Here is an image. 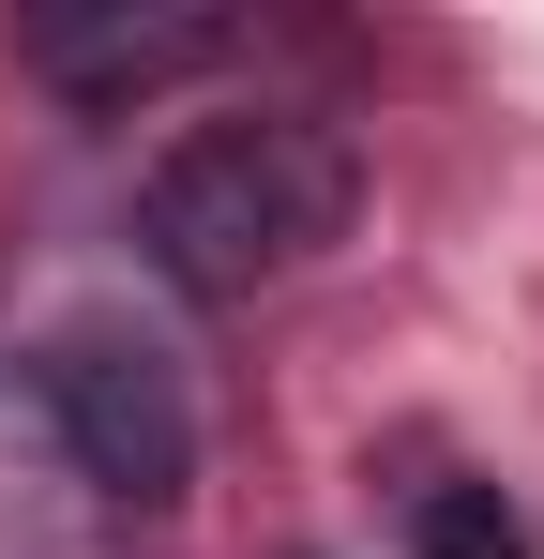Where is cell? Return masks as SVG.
Here are the masks:
<instances>
[{"label":"cell","mask_w":544,"mask_h":559,"mask_svg":"<svg viewBox=\"0 0 544 559\" xmlns=\"http://www.w3.org/2000/svg\"><path fill=\"white\" fill-rule=\"evenodd\" d=\"M348 212H363V152L333 106H227V121H181L137 167V242L197 302L287 287L318 242H348Z\"/></svg>","instance_id":"cell-1"},{"label":"cell","mask_w":544,"mask_h":559,"mask_svg":"<svg viewBox=\"0 0 544 559\" xmlns=\"http://www.w3.org/2000/svg\"><path fill=\"white\" fill-rule=\"evenodd\" d=\"M31 408H46V439H61V468L91 499H137V514L197 499V393H181V364L152 333H106V318L61 333L31 364Z\"/></svg>","instance_id":"cell-2"},{"label":"cell","mask_w":544,"mask_h":559,"mask_svg":"<svg viewBox=\"0 0 544 559\" xmlns=\"http://www.w3.org/2000/svg\"><path fill=\"white\" fill-rule=\"evenodd\" d=\"M15 61L76 121H137V106H167V92L243 61V15H212V0H61V15L15 31Z\"/></svg>","instance_id":"cell-3"},{"label":"cell","mask_w":544,"mask_h":559,"mask_svg":"<svg viewBox=\"0 0 544 559\" xmlns=\"http://www.w3.org/2000/svg\"><path fill=\"white\" fill-rule=\"evenodd\" d=\"M409 545L424 559H530V530H515L499 484H424V499H409Z\"/></svg>","instance_id":"cell-4"}]
</instances>
